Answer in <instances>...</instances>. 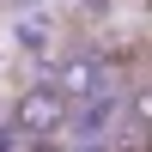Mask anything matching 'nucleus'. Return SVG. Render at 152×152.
<instances>
[{
  "instance_id": "2",
  "label": "nucleus",
  "mask_w": 152,
  "mask_h": 152,
  "mask_svg": "<svg viewBox=\"0 0 152 152\" xmlns=\"http://www.w3.org/2000/svg\"><path fill=\"white\" fill-rule=\"evenodd\" d=\"M49 85H55L67 104H85V97L104 91V61L85 55V49H73V55H61V61H55V79H49Z\"/></svg>"
},
{
  "instance_id": "3",
  "label": "nucleus",
  "mask_w": 152,
  "mask_h": 152,
  "mask_svg": "<svg viewBox=\"0 0 152 152\" xmlns=\"http://www.w3.org/2000/svg\"><path fill=\"white\" fill-rule=\"evenodd\" d=\"M12 6H43V0H12Z\"/></svg>"
},
{
  "instance_id": "1",
  "label": "nucleus",
  "mask_w": 152,
  "mask_h": 152,
  "mask_svg": "<svg viewBox=\"0 0 152 152\" xmlns=\"http://www.w3.org/2000/svg\"><path fill=\"white\" fill-rule=\"evenodd\" d=\"M67 97L55 91V85H31V91L12 104V128L31 134V140H49V134H61V122H67Z\"/></svg>"
}]
</instances>
